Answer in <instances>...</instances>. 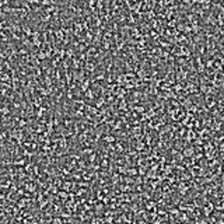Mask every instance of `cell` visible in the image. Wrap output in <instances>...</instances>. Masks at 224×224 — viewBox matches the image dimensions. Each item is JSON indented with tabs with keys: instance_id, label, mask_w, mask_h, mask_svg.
<instances>
[{
	"instance_id": "1",
	"label": "cell",
	"mask_w": 224,
	"mask_h": 224,
	"mask_svg": "<svg viewBox=\"0 0 224 224\" xmlns=\"http://www.w3.org/2000/svg\"><path fill=\"white\" fill-rule=\"evenodd\" d=\"M115 151H116L118 154H122V153L126 151V147H125V144H123L122 142H118V143H115Z\"/></svg>"
},
{
	"instance_id": "2",
	"label": "cell",
	"mask_w": 224,
	"mask_h": 224,
	"mask_svg": "<svg viewBox=\"0 0 224 224\" xmlns=\"http://www.w3.org/2000/svg\"><path fill=\"white\" fill-rule=\"evenodd\" d=\"M52 224H63V220H62V217H53L52 220Z\"/></svg>"
},
{
	"instance_id": "3",
	"label": "cell",
	"mask_w": 224,
	"mask_h": 224,
	"mask_svg": "<svg viewBox=\"0 0 224 224\" xmlns=\"http://www.w3.org/2000/svg\"><path fill=\"white\" fill-rule=\"evenodd\" d=\"M139 224H147L146 221H139Z\"/></svg>"
}]
</instances>
